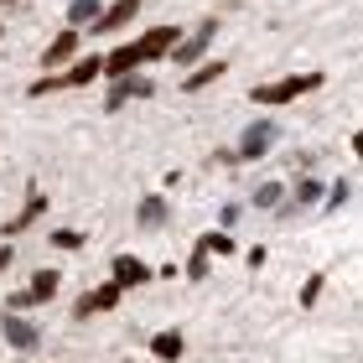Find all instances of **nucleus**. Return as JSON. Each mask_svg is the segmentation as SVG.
<instances>
[{
	"label": "nucleus",
	"mask_w": 363,
	"mask_h": 363,
	"mask_svg": "<svg viewBox=\"0 0 363 363\" xmlns=\"http://www.w3.org/2000/svg\"><path fill=\"white\" fill-rule=\"evenodd\" d=\"M317 89H322V73H291V78H275V84H255L250 99L259 109H286L301 94H317Z\"/></svg>",
	"instance_id": "obj_1"
},
{
	"label": "nucleus",
	"mask_w": 363,
	"mask_h": 363,
	"mask_svg": "<svg viewBox=\"0 0 363 363\" xmlns=\"http://www.w3.org/2000/svg\"><path fill=\"white\" fill-rule=\"evenodd\" d=\"M94 78H104V57H73L68 62V73H52V78H37L26 94L37 99V94H62V89H89Z\"/></svg>",
	"instance_id": "obj_2"
},
{
	"label": "nucleus",
	"mask_w": 363,
	"mask_h": 363,
	"mask_svg": "<svg viewBox=\"0 0 363 363\" xmlns=\"http://www.w3.org/2000/svg\"><path fill=\"white\" fill-rule=\"evenodd\" d=\"M120 301H125V286L109 275L104 286H94V291H84V296L73 301V317H78V322H84V317H104V311H120Z\"/></svg>",
	"instance_id": "obj_3"
},
{
	"label": "nucleus",
	"mask_w": 363,
	"mask_h": 363,
	"mask_svg": "<svg viewBox=\"0 0 363 363\" xmlns=\"http://www.w3.org/2000/svg\"><path fill=\"white\" fill-rule=\"evenodd\" d=\"M57 286H62V270H37V280H26V286L16 291L6 306H11V311H31V306H47V301L57 296Z\"/></svg>",
	"instance_id": "obj_4"
},
{
	"label": "nucleus",
	"mask_w": 363,
	"mask_h": 363,
	"mask_svg": "<svg viewBox=\"0 0 363 363\" xmlns=\"http://www.w3.org/2000/svg\"><path fill=\"white\" fill-rule=\"evenodd\" d=\"M0 333H6V342H11L16 353L37 358V348H42V333H37V327H31V322L21 317V311H11V306H6V317H0Z\"/></svg>",
	"instance_id": "obj_5"
},
{
	"label": "nucleus",
	"mask_w": 363,
	"mask_h": 363,
	"mask_svg": "<svg viewBox=\"0 0 363 363\" xmlns=\"http://www.w3.org/2000/svg\"><path fill=\"white\" fill-rule=\"evenodd\" d=\"M109 275L120 280L125 291H140V286H151V280H156V270L145 265L140 255H114V259H109Z\"/></svg>",
	"instance_id": "obj_6"
},
{
	"label": "nucleus",
	"mask_w": 363,
	"mask_h": 363,
	"mask_svg": "<svg viewBox=\"0 0 363 363\" xmlns=\"http://www.w3.org/2000/svg\"><path fill=\"white\" fill-rule=\"evenodd\" d=\"M270 145H275V125H270V120H255V125L239 135L234 161H259V156H270Z\"/></svg>",
	"instance_id": "obj_7"
},
{
	"label": "nucleus",
	"mask_w": 363,
	"mask_h": 363,
	"mask_svg": "<svg viewBox=\"0 0 363 363\" xmlns=\"http://www.w3.org/2000/svg\"><path fill=\"white\" fill-rule=\"evenodd\" d=\"M42 213H47V192H37V182H31V187H26V203H21V213H16V218H6V223H0V234H6V239H16V234H26V228H31V223L42 218Z\"/></svg>",
	"instance_id": "obj_8"
},
{
	"label": "nucleus",
	"mask_w": 363,
	"mask_h": 363,
	"mask_svg": "<svg viewBox=\"0 0 363 363\" xmlns=\"http://www.w3.org/2000/svg\"><path fill=\"white\" fill-rule=\"evenodd\" d=\"M213 37H218V21H203L187 42H177V47H172V62H177V68H192V62L208 52V42H213Z\"/></svg>",
	"instance_id": "obj_9"
},
{
	"label": "nucleus",
	"mask_w": 363,
	"mask_h": 363,
	"mask_svg": "<svg viewBox=\"0 0 363 363\" xmlns=\"http://www.w3.org/2000/svg\"><path fill=\"white\" fill-rule=\"evenodd\" d=\"M151 94H156V89H151V78H135V73H130V78H114V84H109V99H104V109H109V114H120L130 99H151Z\"/></svg>",
	"instance_id": "obj_10"
},
{
	"label": "nucleus",
	"mask_w": 363,
	"mask_h": 363,
	"mask_svg": "<svg viewBox=\"0 0 363 363\" xmlns=\"http://www.w3.org/2000/svg\"><path fill=\"white\" fill-rule=\"evenodd\" d=\"M140 42V52H145V62H161V57H172V47L182 42V26H151L145 37H135Z\"/></svg>",
	"instance_id": "obj_11"
},
{
	"label": "nucleus",
	"mask_w": 363,
	"mask_h": 363,
	"mask_svg": "<svg viewBox=\"0 0 363 363\" xmlns=\"http://www.w3.org/2000/svg\"><path fill=\"white\" fill-rule=\"evenodd\" d=\"M73 52H78V26L57 31V37L47 42V52H42V68H68V62H73Z\"/></svg>",
	"instance_id": "obj_12"
},
{
	"label": "nucleus",
	"mask_w": 363,
	"mask_h": 363,
	"mask_svg": "<svg viewBox=\"0 0 363 363\" xmlns=\"http://www.w3.org/2000/svg\"><path fill=\"white\" fill-rule=\"evenodd\" d=\"M140 16V0H114L109 11H99V21L94 26H84V31H120V26H130Z\"/></svg>",
	"instance_id": "obj_13"
},
{
	"label": "nucleus",
	"mask_w": 363,
	"mask_h": 363,
	"mask_svg": "<svg viewBox=\"0 0 363 363\" xmlns=\"http://www.w3.org/2000/svg\"><path fill=\"white\" fill-rule=\"evenodd\" d=\"M167 218H172L167 197H161V192H145V197H140V213H135V223L145 228V234H156V228H167Z\"/></svg>",
	"instance_id": "obj_14"
},
{
	"label": "nucleus",
	"mask_w": 363,
	"mask_h": 363,
	"mask_svg": "<svg viewBox=\"0 0 363 363\" xmlns=\"http://www.w3.org/2000/svg\"><path fill=\"white\" fill-rule=\"evenodd\" d=\"M322 182L317 177H301V182H296V197H291V203H280V213H296V208H311V203H322Z\"/></svg>",
	"instance_id": "obj_15"
},
{
	"label": "nucleus",
	"mask_w": 363,
	"mask_h": 363,
	"mask_svg": "<svg viewBox=\"0 0 363 363\" xmlns=\"http://www.w3.org/2000/svg\"><path fill=\"white\" fill-rule=\"evenodd\" d=\"M182 353H187V337H182V333H156V337H151V358L177 363Z\"/></svg>",
	"instance_id": "obj_16"
},
{
	"label": "nucleus",
	"mask_w": 363,
	"mask_h": 363,
	"mask_svg": "<svg viewBox=\"0 0 363 363\" xmlns=\"http://www.w3.org/2000/svg\"><path fill=\"white\" fill-rule=\"evenodd\" d=\"M223 68H228V62H203L197 73H187V78H182V89H187V94H197V89L218 84V78H223Z\"/></svg>",
	"instance_id": "obj_17"
},
{
	"label": "nucleus",
	"mask_w": 363,
	"mask_h": 363,
	"mask_svg": "<svg viewBox=\"0 0 363 363\" xmlns=\"http://www.w3.org/2000/svg\"><path fill=\"white\" fill-rule=\"evenodd\" d=\"M187 280H208L213 275V255L203 250V244H192V255H187V270H182Z\"/></svg>",
	"instance_id": "obj_18"
},
{
	"label": "nucleus",
	"mask_w": 363,
	"mask_h": 363,
	"mask_svg": "<svg viewBox=\"0 0 363 363\" xmlns=\"http://www.w3.org/2000/svg\"><path fill=\"white\" fill-rule=\"evenodd\" d=\"M197 244H203V250H208V255H234V250H239V239H234V234H228V228H213V234H203V239H197Z\"/></svg>",
	"instance_id": "obj_19"
},
{
	"label": "nucleus",
	"mask_w": 363,
	"mask_h": 363,
	"mask_svg": "<svg viewBox=\"0 0 363 363\" xmlns=\"http://www.w3.org/2000/svg\"><path fill=\"white\" fill-rule=\"evenodd\" d=\"M89 21H99V0H73L68 6V26H89Z\"/></svg>",
	"instance_id": "obj_20"
},
{
	"label": "nucleus",
	"mask_w": 363,
	"mask_h": 363,
	"mask_svg": "<svg viewBox=\"0 0 363 363\" xmlns=\"http://www.w3.org/2000/svg\"><path fill=\"white\" fill-rule=\"evenodd\" d=\"M280 192H286L280 182H265V187H255L250 203H255V208H280Z\"/></svg>",
	"instance_id": "obj_21"
},
{
	"label": "nucleus",
	"mask_w": 363,
	"mask_h": 363,
	"mask_svg": "<svg viewBox=\"0 0 363 363\" xmlns=\"http://www.w3.org/2000/svg\"><path fill=\"white\" fill-rule=\"evenodd\" d=\"M322 286H327V275H306V286H301V306H317V301H322Z\"/></svg>",
	"instance_id": "obj_22"
},
{
	"label": "nucleus",
	"mask_w": 363,
	"mask_h": 363,
	"mask_svg": "<svg viewBox=\"0 0 363 363\" xmlns=\"http://www.w3.org/2000/svg\"><path fill=\"white\" fill-rule=\"evenodd\" d=\"M52 244H57V250H84V234H78V228H57V234H52Z\"/></svg>",
	"instance_id": "obj_23"
},
{
	"label": "nucleus",
	"mask_w": 363,
	"mask_h": 363,
	"mask_svg": "<svg viewBox=\"0 0 363 363\" xmlns=\"http://www.w3.org/2000/svg\"><path fill=\"white\" fill-rule=\"evenodd\" d=\"M348 192H353L348 182H337V187H333V197H327V203H333V208H342V203H348Z\"/></svg>",
	"instance_id": "obj_24"
},
{
	"label": "nucleus",
	"mask_w": 363,
	"mask_h": 363,
	"mask_svg": "<svg viewBox=\"0 0 363 363\" xmlns=\"http://www.w3.org/2000/svg\"><path fill=\"white\" fill-rule=\"evenodd\" d=\"M11 259H16V250H11V239L0 244V270H11Z\"/></svg>",
	"instance_id": "obj_25"
},
{
	"label": "nucleus",
	"mask_w": 363,
	"mask_h": 363,
	"mask_svg": "<svg viewBox=\"0 0 363 363\" xmlns=\"http://www.w3.org/2000/svg\"><path fill=\"white\" fill-rule=\"evenodd\" d=\"M353 156L363 161V130H353Z\"/></svg>",
	"instance_id": "obj_26"
},
{
	"label": "nucleus",
	"mask_w": 363,
	"mask_h": 363,
	"mask_svg": "<svg viewBox=\"0 0 363 363\" xmlns=\"http://www.w3.org/2000/svg\"><path fill=\"white\" fill-rule=\"evenodd\" d=\"M0 31H6V26H0Z\"/></svg>",
	"instance_id": "obj_27"
}]
</instances>
